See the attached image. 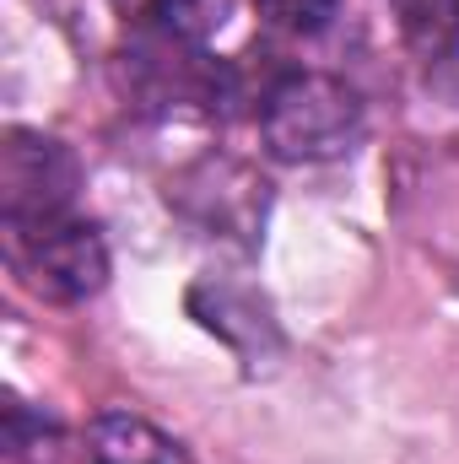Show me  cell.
Returning <instances> with one entry per match:
<instances>
[{
  "label": "cell",
  "instance_id": "obj_6",
  "mask_svg": "<svg viewBox=\"0 0 459 464\" xmlns=\"http://www.w3.org/2000/svg\"><path fill=\"white\" fill-rule=\"evenodd\" d=\"M87 464H190V454L146 416L109 411L87 432Z\"/></svg>",
  "mask_w": 459,
  "mask_h": 464
},
{
  "label": "cell",
  "instance_id": "obj_3",
  "mask_svg": "<svg viewBox=\"0 0 459 464\" xmlns=\"http://www.w3.org/2000/svg\"><path fill=\"white\" fill-rule=\"evenodd\" d=\"M168 206L200 227L206 237H222L238 248H254L259 227H265V206H270V184L232 162V157H200L195 168H184L173 184H168Z\"/></svg>",
  "mask_w": 459,
  "mask_h": 464
},
{
  "label": "cell",
  "instance_id": "obj_7",
  "mask_svg": "<svg viewBox=\"0 0 459 464\" xmlns=\"http://www.w3.org/2000/svg\"><path fill=\"white\" fill-rule=\"evenodd\" d=\"M405 49L427 65H459V0H389Z\"/></svg>",
  "mask_w": 459,
  "mask_h": 464
},
{
  "label": "cell",
  "instance_id": "obj_8",
  "mask_svg": "<svg viewBox=\"0 0 459 464\" xmlns=\"http://www.w3.org/2000/svg\"><path fill=\"white\" fill-rule=\"evenodd\" d=\"M254 11H259L276 33H292V38H319V33L336 22L341 0H254Z\"/></svg>",
  "mask_w": 459,
  "mask_h": 464
},
{
  "label": "cell",
  "instance_id": "obj_1",
  "mask_svg": "<svg viewBox=\"0 0 459 464\" xmlns=\"http://www.w3.org/2000/svg\"><path fill=\"white\" fill-rule=\"evenodd\" d=\"M259 135L281 162H336L362 140V92L325 71H281L259 92Z\"/></svg>",
  "mask_w": 459,
  "mask_h": 464
},
{
  "label": "cell",
  "instance_id": "obj_5",
  "mask_svg": "<svg viewBox=\"0 0 459 464\" xmlns=\"http://www.w3.org/2000/svg\"><path fill=\"white\" fill-rule=\"evenodd\" d=\"M114 5L141 33V44H179V49H200L228 16V0H114Z\"/></svg>",
  "mask_w": 459,
  "mask_h": 464
},
{
  "label": "cell",
  "instance_id": "obj_2",
  "mask_svg": "<svg viewBox=\"0 0 459 464\" xmlns=\"http://www.w3.org/2000/svg\"><path fill=\"white\" fill-rule=\"evenodd\" d=\"M5 259L22 276V286L44 303H87L109 281V243L98 222L76 211L5 227Z\"/></svg>",
  "mask_w": 459,
  "mask_h": 464
},
{
  "label": "cell",
  "instance_id": "obj_4",
  "mask_svg": "<svg viewBox=\"0 0 459 464\" xmlns=\"http://www.w3.org/2000/svg\"><path fill=\"white\" fill-rule=\"evenodd\" d=\"M82 189V162L44 130H5L0 146V227L65 217Z\"/></svg>",
  "mask_w": 459,
  "mask_h": 464
}]
</instances>
